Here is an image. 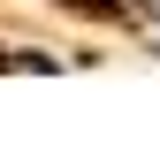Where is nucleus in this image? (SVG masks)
I'll return each instance as SVG.
<instances>
[{
	"instance_id": "obj_1",
	"label": "nucleus",
	"mask_w": 160,
	"mask_h": 160,
	"mask_svg": "<svg viewBox=\"0 0 160 160\" xmlns=\"http://www.w3.org/2000/svg\"><path fill=\"white\" fill-rule=\"evenodd\" d=\"M69 8H92V15H107V8H114V0H69Z\"/></svg>"
}]
</instances>
